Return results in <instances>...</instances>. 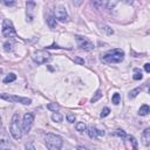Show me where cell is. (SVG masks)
Masks as SVG:
<instances>
[{"label":"cell","instance_id":"ba28073f","mask_svg":"<svg viewBox=\"0 0 150 150\" xmlns=\"http://www.w3.org/2000/svg\"><path fill=\"white\" fill-rule=\"evenodd\" d=\"M75 39L77 41V46L81 49H83V51H93L95 48V46L92 41H89L88 39L81 36V35H75Z\"/></svg>","mask_w":150,"mask_h":150},{"label":"cell","instance_id":"8992f818","mask_svg":"<svg viewBox=\"0 0 150 150\" xmlns=\"http://www.w3.org/2000/svg\"><path fill=\"white\" fill-rule=\"evenodd\" d=\"M34 122V115L32 113H26L24 115V120H22V134H28L31 131V128L33 126Z\"/></svg>","mask_w":150,"mask_h":150},{"label":"cell","instance_id":"52a82bcc","mask_svg":"<svg viewBox=\"0 0 150 150\" xmlns=\"http://www.w3.org/2000/svg\"><path fill=\"white\" fill-rule=\"evenodd\" d=\"M49 57H51V55H49V53L46 52V51H36L32 55L33 61L38 65H42V63L47 62L49 60Z\"/></svg>","mask_w":150,"mask_h":150},{"label":"cell","instance_id":"6da1fadb","mask_svg":"<svg viewBox=\"0 0 150 150\" xmlns=\"http://www.w3.org/2000/svg\"><path fill=\"white\" fill-rule=\"evenodd\" d=\"M124 59V52L122 49H112V51L107 52L104 55L101 56V61L107 65H112V63H120L122 62Z\"/></svg>","mask_w":150,"mask_h":150},{"label":"cell","instance_id":"5bb4252c","mask_svg":"<svg viewBox=\"0 0 150 150\" xmlns=\"http://www.w3.org/2000/svg\"><path fill=\"white\" fill-rule=\"evenodd\" d=\"M150 113V107L148 104H143L141 108L138 109V114L141 116H147Z\"/></svg>","mask_w":150,"mask_h":150},{"label":"cell","instance_id":"4dcf8cb0","mask_svg":"<svg viewBox=\"0 0 150 150\" xmlns=\"http://www.w3.org/2000/svg\"><path fill=\"white\" fill-rule=\"evenodd\" d=\"M74 62L75 63H79V65H85V60L80 56H75L74 57Z\"/></svg>","mask_w":150,"mask_h":150},{"label":"cell","instance_id":"d6a6232c","mask_svg":"<svg viewBox=\"0 0 150 150\" xmlns=\"http://www.w3.org/2000/svg\"><path fill=\"white\" fill-rule=\"evenodd\" d=\"M117 3L116 1H107V5H106V7H107V9H112L115 5H116Z\"/></svg>","mask_w":150,"mask_h":150},{"label":"cell","instance_id":"4fadbf2b","mask_svg":"<svg viewBox=\"0 0 150 150\" xmlns=\"http://www.w3.org/2000/svg\"><path fill=\"white\" fill-rule=\"evenodd\" d=\"M0 150H12V145L6 138H0Z\"/></svg>","mask_w":150,"mask_h":150},{"label":"cell","instance_id":"cb8c5ba5","mask_svg":"<svg viewBox=\"0 0 150 150\" xmlns=\"http://www.w3.org/2000/svg\"><path fill=\"white\" fill-rule=\"evenodd\" d=\"M92 5H93V6H95L97 9H102L103 7H106L107 1H93V3H92Z\"/></svg>","mask_w":150,"mask_h":150},{"label":"cell","instance_id":"44dd1931","mask_svg":"<svg viewBox=\"0 0 150 150\" xmlns=\"http://www.w3.org/2000/svg\"><path fill=\"white\" fill-rule=\"evenodd\" d=\"M52 120H53L54 122H57V123H60V122H62L63 117H62V115L60 114V113H54V114L52 115Z\"/></svg>","mask_w":150,"mask_h":150},{"label":"cell","instance_id":"83f0119b","mask_svg":"<svg viewBox=\"0 0 150 150\" xmlns=\"http://www.w3.org/2000/svg\"><path fill=\"white\" fill-rule=\"evenodd\" d=\"M4 49H5V52H11V51H13V44L9 42V41H6L4 44Z\"/></svg>","mask_w":150,"mask_h":150},{"label":"cell","instance_id":"7402d4cb","mask_svg":"<svg viewBox=\"0 0 150 150\" xmlns=\"http://www.w3.org/2000/svg\"><path fill=\"white\" fill-rule=\"evenodd\" d=\"M101 97H102V92H101V91H97V92L94 94V96L92 97L91 102H92V103H95V102H97V101H98V100L101 98Z\"/></svg>","mask_w":150,"mask_h":150},{"label":"cell","instance_id":"ffe728a7","mask_svg":"<svg viewBox=\"0 0 150 150\" xmlns=\"http://www.w3.org/2000/svg\"><path fill=\"white\" fill-rule=\"evenodd\" d=\"M47 109H48V110H51V112L56 113L60 109V106L57 103H49V104H47Z\"/></svg>","mask_w":150,"mask_h":150},{"label":"cell","instance_id":"9a60e30c","mask_svg":"<svg viewBox=\"0 0 150 150\" xmlns=\"http://www.w3.org/2000/svg\"><path fill=\"white\" fill-rule=\"evenodd\" d=\"M47 25L51 28H55L56 27V20L54 18V15H52V14L48 15V18H47Z\"/></svg>","mask_w":150,"mask_h":150},{"label":"cell","instance_id":"d590c367","mask_svg":"<svg viewBox=\"0 0 150 150\" xmlns=\"http://www.w3.org/2000/svg\"><path fill=\"white\" fill-rule=\"evenodd\" d=\"M46 48H57V49H60V48H66V47H60V46H57V45H52V46H48V47H46Z\"/></svg>","mask_w":150,"mask_h":150},{"label":"cell","instance_id":"d6986e66","mask_svg":"<svg viewBox=\"0 0 150 150\" xmlns=\"http://www.w3.org/2000/svg\"><path fill=\"white\" fill-rule=\"evenodd\" d=\"M142 77H143L142 72L139 71L138 68H135V69H134V75H133V79L137 81V80H142Z\"/></svg>","mask_w":150,"mask_h":150},{"label":"cell","instance_id":"7a4b0ae2","mask_svg":"<svg viewBox=\"0 0 150 150\" xmlns=\"http://www.w3.org/2000/svg\"><path fill=\"white\" fill-rule=\"evenodd\" d=\"M9 133L13 136L14 139H20L22 136V129L20 124V117L19 114H14L11 120V124H9Z\"/></svg>","mask_w":150,"mask_h":150},{"label":"cell","instance_id":"f35d334b","mask_svg":"<svg viewBox=\"0 0 150 150\" xmlns=\"http://www.w3.org/2000/svg\"><path fill=\"white\" fill-rule=\"evenodd\" d=\"M0 74H3V69L1 68H0Z\"/></svg>","mask_w":150,"mask_h":150},{"label":"cell","instance_id":"4316f807","mask_svg":"<svg viewBox=\"0 0 150 150\" xmlns=\"http://www.w3.org/2000/svg\"><path fill=\"white\" fill-rule=\"evenodd\" d=\"M66 117H67V121H68L69 123H74L75 120H76V116H75V114H73V113H67Z\"/></svg>","mask_w":150,"mask_h":150},{"label":"cell","instance_id":"1f68e13d","mask_svg":"<svg viewBox=\"0 0 150 150\" xmlns=\"http://www.w3.org/2000/svg\"><path fill=\"white\" fill-rule=\"evenodd\" d=\"M25 149H26V150H35V147L33 145L32 142H27V143L25 144Z\"/></svg>","mask_w":150,"mask_h":150},{"label":"cell","instance_id":"277c9868","mask_svg":"<svg viewBox=\"0 0 150 150\" xmlns=\"http://www.w3.org/2000/svg\"><path fill=\"white\" fill-rule=\"evenodd\" d=\"M0 98L8 101L11 103H22L25 106H29L32 103V100L28 97H22V96H17V95H11V94H0Z\"/></svg>","mask_w":150,"mask_h":150},{"label":"cell","instance_id":"74e56055","mask_svg":"<svg viewBox=\"0 0 150 150\" xmlns=\"http://www.w3.org/2000/svg\"><path fill=\"white\" fill-rule=\"evenodd\" d=\"M0 128H1V117H0Z\"/></svg>","mask_w":150,"mask_h":150},{"label":"cell","instance_id":"e575fe53","mask_svg":"<svg viewBox=\"0 0 150 150\" xmlns=\"http://www.w3.org/2000/svg\"><path fill=\"white\" fill-rule=\"evenodd\" d=\"M144 69L147 73H150V63H145L144 65Z\"/></svg>","mask_w":150,"mask_h":150},{"label":"cell","instance_id":"30bf717a","mask_svg":"<svg viewBox=\"0 0 150 150\" xmlns=\"http://www.w3.org/2000/svg\"><path fill=\"white\" fill-rule=\"evenodd\" d=\"M26 7H27V11H26V14H27V21H33V11H34V7H35V3L34 1H27L26 3Z\"/></svg>","mask_w":150,"mask_h":150},{"label":"cell","instance_id":"8d00e7d4","mask_svg":"<svg viewBox=\"0 0 150 150\" xmlns=\"http://www.w3.org/2000/svg\"><path fill=\"white\" fill-rule=\"evenodd\" d=\"M77 150H91V149L87 148V147H85V145H79L77 147Z\"/></svg>","mask_w":150,"mask_h":150},{"label":"cell","instance_id":"f546056e","mask_svg":"<svg viewBox=\"0 0 150 150\" xmlns=\"http://www.w3.org/2000/svg\"><path fill=\"white\" fill-rule=\"evenodd\" d=\"M109 114H110V109H109L108 107H104V108L102 109L101 114H100V116H101V117H106V116H108Z\"/></svg>","mask_w":150,"mask_h":150},{"label":"cell","instance_id":"836d02e7","mask_svg":"<svg viewBox=\"0 0 150 150\" xmlns=\"http://www.w3.org/2000/svg\"><path fill=\"white\" fill-rule=\"evenodd\" d=\"M3 3H4V4L6 5V6H14V5L17 4L15 1H7V0H4Z\"/></svg>","mask_w":150,"mask_h":150},{"label":"cell","instance_id":"f1b7e54d","mask_svg":"<svg viewBox=\"0 0 150 150\" xmlns=\"http://www.w3.org/2000/svg\"><path fill=\"white\" fill-rule=\"evenodd\" d=\"M129 139H130V142L133 144V150H138V143L136 141V138L134 136H130V137H129Z\"/></svg>","mask_w":150,"mask_h":150},{"label":"cell","instance_id":"7c38bea8","mask_svg":"<svg viewBox=\"0 0 150 150\" xmlns=\"http://www.w3.org/2000/svg\"><path fill=\"white\" fill-rule=\"evenodd\" d=\"M142 142L145 147H149V144H150V129L149 128H147L142 133Z\"/></svg>","mask_w":150,"mask_h":150},{"label":"cell","instance_id":"e0dca14e","mask_svg":"<svg viewBox=\"0 0 150 150\" xmlns=\"http://www.w3.org/2000/svg\"><path fill=\"white\" fill-rule=\"evenodd\" d=\"M17 80V75L14 73H9L5 79H4V83H9V82H13Z\"/></svg>","mask_w":150,"mask_h":150},{"label":"cell","instance_id":"3957f363","mask_svg":"<svg viewBox=\"0 0 150 150\" xmlns=\"http://www.w3.org/2000/svg\"><path fill=\"white\" fill-rule=\"evenodd\" d=\"M63 144L62 138L55 134H47L46 136V145L48 150H61Z\"/></svg>","mask_w":150,"mask_h":150},{"label":"cell","instance_id":"603a6c76","mask_svg":"<svg viewBox=\"0 0 150 150\" xmlns=\"http://www.w3.org/2000/svg\"><path fill=\"white\" fill-rule=\"evenodd\" d=\"M120 101H121V95H120L118 93H115V94L113 95V97H112V102H113V104L117 106V104H120Z\"/></svg>","mask_w":150,"mask_h":150},{"label":"cell","instance_id":"8fae6325","mask_svg":"<svg viewBox=\"0 0 150 150\" xmlns=\"http://www.w3.org/2000/svg\"><path fill=\"white\" fill-rule=\"evenodd\" d=\"M87 130H88V135L91 138H98L100 136L104 135V130H98L95 127H89Z\"/></svg>","mask_w":150,"mask_h":150},{"label":"cell","instance_id":"5b68a950","mask_svg":"<svg viewBox=\"0 0 150 150\" xmlns=\"http://www.w3.org/2000/svg\"><path fill=\"white\" fill-rule=\"evenodd\" d=\"M1 33H3V35H4L5 38H13V36H17L15 28H14V26H13L12 20H9V19H4Z\"/></svg>","mask_w":150,"mask_h":150},{"label":"cell","instance_id":"484cf974","mask_svg":"<svg viewBox=\"0 0 150 150\" xmlns=\"http://www.w3.org/2000/svg\"><path fill=\"white\" fill-rule=\"evenodd\" d=\"M102 31L107 34V35H113L114 34V31H113V28H110L109 26H107V25H104V26H102Z\"/></svg>","mask_w":150,"mask_h":150},{"label":"cell","instance_id":"ac0fdd59","mask_svg":"<svg viewBox=\"0 0 150 150\" xmlns=\"http://www.w3.org/2000/svg\"><path fill=\"white\" fill-rule=\"evenodd\" d=\"M142 88L141 87H137L135 89H133V91H130V93H129V98H135L139 93H141Z\"/></svg>","mask_w":150,"mask_h":150},{"label":"cell","instance_id":"2e32d148","mask_svg":"<svg viewBox=\"0 0 150 150\" xmlns=\"http://www.w3.org/2000/svg\"><path fill=\"white\" fill-rule=\"evenodd\" d=\"M75 129H76V131L79 133H85L87 130V126L85 122H77L75 124Z\"/></svg>","mask_w":150,"mask_h":150},{"label":"cell","instance_id":"d4e9b609","mask_svg":"<svg viewBox=\"0 0 150 150\" xmlns=\"http://www.w3.org/2000/svg\"><path fill=\"white\" fill-rule=\"evenodd\" d=\"M114 135L121 137V138H126L127 137V133L124 130H122V129H116V130L114 131Z\"/></svg>","mask_w":150,"mask_h":150},{"label":"cell","instance_id":"9c48e42d","mask_svg":"<svg viewBox=\"0 0 150 150\" xmlns=\"http://www.w3.org/2000/svg\"><path fill=\"white\" fill-rule=\"evenodd\" d=\"M54 18H55V20H57V21H60V22H67L69 20V15H68L66 8L63 6H57L55 8Z\"/></svg>","mask_w":150,"mask_h":150}]
</instances>
